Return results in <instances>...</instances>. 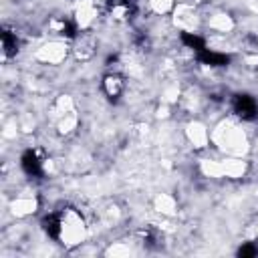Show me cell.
<instances>
[{
	"label": "cell",
	"instance_id": "1",
	"mask_svg": "<svg viewBox=\"0 0 258 258\" xmlns=\"http://www.w3.org/2000/svg\"><path fill=\"white\" fill-rule=\"evenodd\" d=\"M232 109H234V113H236L240 119H244V121H252V119L258 117V103H256V99H254L252 95H246V93L234 95V99H232Z\"/></svg>",
	"mask_w": 258,
	"mask_h": 258
},
{
	"label": "cell",
	"instance_id": "2",
	"mask_svg": "<svg viewBox=\"0 0 258 258\" xmlns=\"http://www.w3.org/2000/svg\"><path fill=\"white\" fill-rule=\"evenodd\" d=\"M20 165H22V169H24L26 175H32V177L42 175V161L38 159V155H36L34 149H26V151L22 153Z\"/></svg>",
	"mask_w": 258,
	"mask_h": 258
},
{
	"label": "cell",
	"instance_id": "3",
	"mask_svg": "<svg viewBox=\"0 0 258 258\" xmlns=\"http://www.w3.org/2000/svg\"><path fill=\"white\" fill-rule=\"evenodd\" d=\"M198 58L204 62V64H210V67H224L228 64V54L224 52H216V50H210V48H204L198 52Z\"/></svg>",
	"mask_w": 258,
	"mask_h": 258
},
{
	"label": "cell",
	"instance_id": "4",
	"mask_svg": "<svg viewBox=\"0 0 258 258\" xmlns=\"http://www.w3.org/2000/svg\"><path fill=\"white\" fill-rule=\"evenodd\" d=\"M62 218L58 216V214H48L44 220H42V228H44V232L50 236V238H60L62 236Z\"/></svg>",
	"mask_w": 258,
	"mask_h": 258
},
{
	"label": "cell",
	"instance_id": "5",
	"mask_svg": "<svg viewBox=\"0 0 258 258\" xmlns=\"http://www.w3.org/2000/svg\"><path fill=\"white\" fill-rule=\"evenodd\" d=\"M105 91L111 99H117L123 91V81L117 77V75H107L105 77Z\"/></svg>",
	"mask_w": 258,
	"mask_h": 258
},
{
	"label": "cell",
	"instance_id": "6",
	"mask_svg": "<svg viewBox=\"0 0 258 258\" xmlns=\"http://www.w3.org/2000/svg\"><path fill=\"white\" fill-rule=\"evenodd\" d=\"M2 48H4V54H6V56L16 54V50H18L16 34H12L10 30H4V32H2Z\"/></svg>",
	"mask_w": 258,
	"mask_h": 258
},
{
	"label": "cell",
	"instance_id": "7",
	"mask_svg": "<svg viewBox=\"0 0 258 258\" xmlns=\"http://www.w3.org/2000/svg\"><path fill=\"white\" fill-rule=\"evenodd\" d=\"M181 40H183L185 46H189V48H194V50H198V52L206 48V40H204L202 36L194 34V32H183V34H181Z\"/></svg>",
	"mask_w": 258,
	"mask_h": 258
},
{
	"label": "cell",
	"instance_id": "8",
	"mask_svg": "<svg viewBox=\"0 0 258 258\" xmlns=\"http://www.w3.org/2000/svg\"><path fill=\"white\" fill-rule=\"evenodd\" d=\"M256 254H258V246H256V244H244V246L238 250V256H242V258L256 256Z\"/></svg>",
	"mask_w": 258,
	"mask_h": 258
}]
</instances>
